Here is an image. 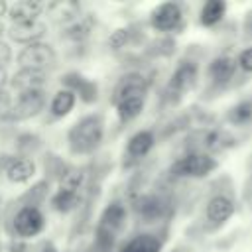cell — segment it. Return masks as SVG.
Returning a JSON list of instances; mask_svg holds the SVG:
<instances>
[{
    "label": "cell",
    "mask_w": 252,
    "mask_h": 252,
    "mask_svg": "<svg viewBox=\"0 0 252 252\" xmlns=\"http://www.w3.org/2000/svg\"><path fill=\"white\" fill-rule=\"evenodd\" d=\"M102 138V120L100 116H87L75 124L69 132V144L75 154L91 152L98 146Z\"/></svg>",
    "instance_id": "1"
},
{
    "label": "cell",
    "mask_w": 252,
    "mask_h": 252,
    "mask_svg": "<svg viewBox=\"0 0 252 252\" xmlns=\"http://www.w3.org/2000/svg\"><path fill=\"white\" fill-rule=\"evenodd\" d=\"M217 167V161L207 154H189L181 159H177L171 167L175 175L183 177H205Z\"/></svg>",
    "instance_id": "2"
},
{
    "label": "cell",
    "mask_w": 252,
    "mask_h": 252,
    "mask_svg": "<svg viewBox=\"0 0 252 252\" xmlns=\"http://www.w3.org/2000/svg\"><path fill=\"white\" fill-rule=\"evenodd\" d=\"M45 104V94L43 91H24L20 93L18 100L10 106L8 114L4 118H10V120H26L30 116H35Z\"/></svg>",
    "instance_id": "3"
},
{
    "label": "cell",
    "mask_w": 252,
    "mask_h": 252,
    "mask_svg": "<svg viewBox=\"0 0 252 252\" xmlns=\"http://www.w3.org/2000/svg\"><path fill=\"white\" fill-rule=\"evenodd\" d=\"M124 207L120 203H114L110 205L102 217H100V224H98V242L102 244V248L106 250L108 246H112V240H114V234L122 228L124 224Z\"/></svg>",
    "instance_id": "4"
},
{
    "label": "cell",
    "mask_w": 252,
    "mask_h": 252,
    "mask_svg": "<svg viewBox=\"0 0 252 252\" xmlns=\"http://www.w3.org/2000/svg\"><path fill=\"white\" fill-rule=\"evenodd\" d=\"M83 183V173H71L65 177V181L61 183V189L53 195L51 205L57 211H71L77 207L79 203V187Z\"/></svg>",
    "instance_id": "5"
},
{
    "label": "cell",
    "mask_w": 252,
    "mask_h": 252,
    "mask_svg": "<svg viewBox=\"0 0 252 252\" xmlns=\"http://www.w3.org/2000/svg\"><path fill=\"white\" fill-rule=\"evenodd\" d=\"M18 59L22 63V69H39V71H43V67H47L55 61V53L49 45L35 41V43H30L28 47H24Z\"/></svg>",
    "instance_id": "6"
},
{
    "label": "cell",
    "mask_w": 252,
    "mask_h": 252,
    "mask_svg": "<svg viewBox=\"0 0 252 252\" xmlns=\"http://www.w3.org/2000/svg\"><path fill=\"white\" fill-rule=\"evenodd\" d=\"M14 226L20 236H35L43 228V215L35 207H24L16 215Z\"/></svg>",
    "instance_id": "7"
},
{
    "label": "cell",
    "mask_w": 252,
    "mask_h": 252,
    "mask_svg": "<svg viewBox=\"0 0 252 252\" xmlns=\"http://www.w3.org/2000/svg\"><path fill=\"white\" fill-rule=\"evenodd\" d=\"M181 20V8L173 2H165L159 4L154 12H152V26L159 32H169L173 28H177Z\"/></svg>",
    "instance_id": "8"
},
{
    "label": "cell",
    "mask_w": 252,
    "mask_h": 252,
    "mask_svg": "<svg viewBox=\"0 0 252 252\" xmlns=\"http://www.w3.org/2000/svg\"><path fill=\"white\" fill-rule=\"evenodd\" d=\"M197 81V67L193 63H181L175 73L171 75V81H169V93L173 94H183L187 93Z\"/></svg>",
    "instance_id": "9"
},
{
    "label": "cell",
    "mask_w": 252,
    "mask_h": 252,
    "mask_svg": "<svg viewBox=\"0 0 252 252\" xmlns=\"http://www.w3.org/2000/svg\"><path fill=\"white\" fill-rule=\"evenodd\" d=\"M45 33V26L37 20L33 22H22V24H14L10 28V37L14 41H20V43H35V39H39L41 35Z\"/></svg>",
    "instance_id": "10"
},
{
    "label": "cell",
    "mask_w": 252,
    "mask_h": 252,
    "mask_svg": "<svg viewBox=\"0 0 252 252\" xmlns=\"http://www.w3.org/2000/svg\"><path fill=\"white\" fill-rule=\"evenodd\" d=\"M207 219L213 222V224H222L224 220H228L234 213V205L228 197L224 195H217L213 197L209 203H207Z\"/></svg>",
    "instance_id": "11"
},
{
    "label": "cell",
    "mask_w": 252,
    "mask_h": 252,
    "mask_svg": "<svg viewBox=\"0 0 252 252\" xmlns=\"http://www.w3.org/2000/svg\"><path fill=\"white\" fill-rule=\"evenodd\" d=\"M79 12H81V6L79 2H73V0H57L47 6V14L55 24L71 22L73 18L79 16Z\"/></svg>",
    "instance_id": "12"
},
{
    "label": "cell",
    "mask_w": 252,
    "mask_h": 252,
    "mask_svg": "<svg viewBox=\"0 0 252 252\" xmlns=\"http://www.w3.org/2000/svg\"><path fill=\"white\" fill-rule=\"evenodd\" d=\"M43 81H45L43 71H39V69H20L12 79V85L16 89H20V93H24V91H39Z\"/></svg>",
    "instance_id": "13"
},
{
    "label": "cell",
    "mask_w": 252,
    "mask_h": 252,
    "mask_svg": "<svg viewBox=\"0 0 252 252\" xmlns=\"http://www.w3.org/2000/svg\"><path fill=\"white\" fill-rule=\"evenodd\" d=\"M41 8H43V6H41L39 2H35V0H20V2H16V4L8 10V14H10V18H12L14 24L33 22V20L39 16Z\"/></svg>",
    "instance_id": "14"
},
{
    "label": "cell",
    "mask_w": 252,
    "mask_h": 252,
    "mask_svg": "<svg viewBox=\"0 0 252 252\" xmlns=\"http://www.w3.org/2000/svg\"><path fill=\"white\" fill-rule=\"evenodd\" d=\"M234 71H236V61L228 55H220V57L213 59L209 65V75L215 83H228L232 79Z\"/></svg>",
    "instance_id": "15"
},
{
    "label": "cell",
    "mask_w": 252,
    "mask_h": 252,
    "mask_svg": "<svg viewBox=\"0 0 252 252\" xmlns=\"http://www.w3.org/2000/svg\"><path fill=\"white\" fill-rule=\"evenodd\" d=\"M144 91H146V81L144 77L140 75H128L120 81V85L116 87V104L124 98H130V96H144Z\"/></svg>",
    "instance_id": "16"
},
{
    "label": "cell",
    "mask_w": 252,
    "mask_h": 252,
    "mask_svg": "<svg viewBox=\"0 0 252 252\" xmlns=\"http://www.w3.org/2000/svg\"><path fill=\"white\" fill-rule=\"evenodd\" d=\"M6 173H8V179H10V181H14V183H24V181H28V179L35 173V165H33V161H30V159H26V158H18V159L10 161Z\"/></svg>",
    "instance_id": "17"
},
{
    "label": "cell",
    "mask_w": 252,
    "mask_h": 252,
    "mask_svg": "<svg viewBox=\"0 0 252 252\" xmlns=\"http://www.w3.org/2000/svg\"><path fill=\"white\" fill-rule=\"evenodd\" d=\"M226 4L222 0H209L201 8V24L203 26H215L222 16H224Z\"/></svg>",
    "instance_id": "18"
},
{
    "label": "cell",
    "mask_w": 252,
    "mask_h": 252,
    "mask_svg": "<svg viewBox=\"0 0 252 252\" xmlns=\"http://www.w3.org/2000/svg\"><path fill=\"white\" fill-rule=\"evenodd\" d=\"M116 108H118V116H120L122 122L132 120V118H136V116L142 112V108H144V96H130V98H124V100H120V102L116 104Z\"/></svg>",
    "instance_id": "19"
},
{
    "label": "cell",
    "mask_w": 252,
    "mask_h": 252,
    "mask_svg": "<svg viewBox=\"0 0 252 252\" xmlns=\"http://www.w3.org/2000/svg\"><path fill=\"white\" fill-rule=\"evenodd\" d=\"M152 146H154V136H152V132L142 130V132H138V134H134V136L130 138V142H128V152H130L132 156L140 158V156L148 154Z\"/></svg>",
    "instance_id": "20"
},
{
    "label": "cell",
    "mask_w": 252,
    "mask_h": 252,
    "mask_svg": "<svg viewBox=\"0 0 252 252\" xmlns=\"http://www.w3.org/2000/svg\"><path fill=\"white\" fill-rule=\"evenodd\" d=\"M75 104V93L73 91H59L55 96H53V102H51V112L55 116H65Z\"/></svg>",
    "instance_id": "21"
},
{
    "label": "cell",
    "mask_w": 252,
    "mask_h": 252,
    "mask_svg": "<svg viewBox=\"0 0 252 252\" xmlns=\"http://www.w3.org/2000/svg\"><path fill=\"white\" fill-rule=\"evenodd\" d=\"M158 250H159L158 238H154L150 234H142V236L134 238L122 252H158Z\"/></svg>",
    "instance_id": "22"
},
{
    "label": "cell",
    "mask_w": 252,
    "mask_h": 252,
    "mask_svg": "<svg viewBox=\"0 0 252 252\" xmlns=\"http://www.w3.org/2000/svg\"><path fill=\"white\" fill-rule=\"evenodd\" d=\"M228 120L232 124H248L252 120V102L250 100H242V102L234 104L228 110Z\"/></svg>",
    "instance_id": "23"
},
{
    "label": "cell",
    "mask_w": 252,
    "mask_h": 252,
    "mask_svg": "<svg viewBox=\"0 0 252 252\" xmlns=\"http://www.w3.org/2000/svg\"><path fill=\"white\" fill-rule=\"evenodd\" d=\"M138 211H140L146 219H156V217L161 215L163 205H161V201L156 199V197H144V199L140 201V205H138Z\"/></svg>",
    "instance_id": "24"
},
{
    "label": "cell",
    "mask_w": 252,
    "mask_h": 252,
    "mask_svg": "<svg viewBox=\"0 0 252 252\" xmlns=\"http://www.w3.org/2000/svg\"><path fill=\"white\" fill-rule=\"evenodd\" d=\"M67 83H69V85H73L75 89H79V94H81L87 102H91V100H94V98H96V87H94L93 83L81 81V77H79V81H71V79H67Z\"/></svg>",
    "instance_id": "25"
},
{
    "label": "cell",
    "mask_w": 252,
    "mask_h": 252,
    "mask_svg": "<svg viewBox=\"0 0 252 252\" xmlns=\"http://www.w3.org/2000/svg\"><path fill=\"white\" fill-rule=\"evenodd\" d=\"M126 41H128V30H116V32L110 35L108 45H110L112 49H120Z\"/></svg>",
    "instance_id": "26"
},
{
    "label": "cell",
    "mask_w": 252,
    "mask_h": 252,
    "mask_svg": "<svg viewBox=\"0 0 252 252\" xmlns=\"http://www.w3.org/2000/svg\"><path fill=\"white\" fill-rule=\"evenodd\" d=\"M236 63L240 65V69H242V71L252 73V47H246L244 51H240V55H238Z\"/></svg>",
    "instance_id": "27"
},
{
    "label": "cell",
    "mask_w": 252,
    "mask_h": 252,
    "mask_svg": "<svg viewBox=\"0 0 252 252\" xmlns=\"http://www.w3.org/2000/svg\"><path fill=\"white\" fill-rule=\"evenodd\" d=\"M87 26L85 24H79V26H73L71 30H67V37H83L87 35Z\"/></svg>",
    "instance_id": "28"
},
{
    "label": "cell",
    "mask_w": 252,
    "mask_h": 252,
    "mask_svg": "<svg viewBox=\"0 0 252 252\" xmlns=\"http://www.w3.org/2000/svg\"><path fill=\"white\" fill-rule=\"evenodd\" d=\"M10 98H8V94L4 93V91H0V116L4 118L6 114H8V110H10Z\"/></svg>",
    "instance_id": "29"
},
{
    "label": "cell",
    "mask_w": 252,
    "mask_h": 252,
    "mask_svg": "<svg viewBox=\"0 0 252 252\" xmlns=\"http://www.w3.org/2000/svg\"><path fill=\"white\" fill-rule=\"evenodd\" d=\"M8 61H10V47H8L4 41H0V69H2V65L8 63Z\"/></svg>",
    "instance_id": "30"
},
{
    "label": "cell",
    "mask_w": 252,
    "mask_h": 252,
    "mask_svg": "<svg viewBox=\"0 0 252 252\" xmlns=\"http://www.w3.org/2000/svg\"><path fill=\"white\" fill-rule=\"evenodd\" d=\"M4 85H6V71L0 69V91L4 89Z\"/></svg>",
    "instance_id": "31"
},
{
    "label": "cell",
    "mask_w": 252,
    "mask_h": 252,
    "mask_svg": "<svg viewBox=\"0 0 252 252\" xmlns=\"http://www.w3.org/2000/svg\"><path fill=\"white\" fill-rule=\"evenodd\" d=\"M6 12H8V4L4 0H0V16H4Z\"/></svg>",
    "instance_id": "32"
},
{
    "label": "cell",
    "mask_w": 252,
    "mask_h": 252,
    "mask_svg": "<svg viewBox=\"0 0 252 252\" xmlns=\"http://www.w3.org/2000/svg\"><path fill=\"white\" fill-rule=\"evenodd\" d=\"M2 32H4V28H2V24H0V35H2Z\"/></svg>",
    "instance_id": "33"
},
{
    "label": "cell",
    "mask_w": 252,
    "mask_h": 252,
    "mask_svg": "<svg viewBox=\"0 0 252 252\" xmlns=\"http://www.w3.org/2000/svg\"><path fill=\"white\" fill-rule=\"evenodd\" d=\"M250 32H252V20H250Z\"/></svg>",
    "instance_id": "34"
},
{
    "label": "cell",
    "mask_w": 252,
    "mask_h": 252,
    "mask_svg": "<svg viewBox=\"0 0 252 252\" xmlns=\"http://www.w3.org/2000/svg\"><path fill=\"white\" fill-rule=\"evenodd\" d=\"M45 252H53V250H45Z\"/></svg>",
    "instance_id": "35"
}]
</instances>
